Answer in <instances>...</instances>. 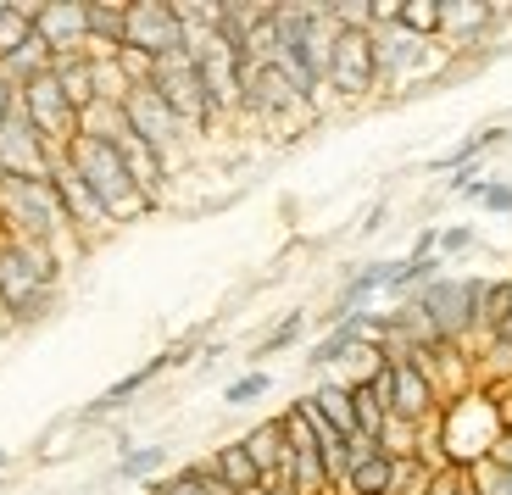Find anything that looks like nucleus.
Instances as JSON below:
<instances>
[{"label": "nucleus", "mask_w": 512, "mask_h": 495, "mask_svg": "<svg viewBox=\"0 0 512 495\" xmlns=\"http://www.w3.org/2000/svg\"><path fill=\"white\" fill-rule=\"evenodd\" d=\"M240 112L256 117V123H284V117H312L318 106L307 95H295V84L268 62V67H245L240 73Z\"/></svg>", "instance_id": "obj_8"}, {"label": "nucleus", "mask_w": 512, "mask_h": 495, "mask_svg": "<svg viewBox=\"0 0 512 495\" xmlns=\"http://www.w3.org/2000/svg\"><path fill=\"white\" fill-rule=\"evenodd\" d=\"M123 117H128V134L151 145V151L162 156L167 167H173V156H184V140H190V128H184L179 117H173V106H167L151 84H145V89H128Z\"/></svg>", "instance_id": "obj_7"}, {"label": "nucleus", "mask_w": 512, "mask_h": 495, "mask_svg": "<svg viewBox=\"0 0 512 495\" xmlns=\"http://www.w3.org/2000/svg\"><path fill=\"white\" fill-rule=\"evenodd\" d=\"M390 373H396V401H390V412L407 418V423H418V429H429V423L440 418V407H446V395H440L435 379H429V368H423L418 356H396Z\"/></svg>", "instance_id": "obj_14"}, {"label": "nucleus", "mask_w": 512, "mask_h": 495, "mask_svg": "<svg viewBox=\"0 0 512 495\" xmlns=\"http://www.w3.org/2000/svg\"><path fill=\"white\" fill-rule=\"evenodd\" d=\"M167 462V445H128L123 457H117V479H145L151 484Z\"/></svg>", "instance_id": "obj_28"}, {"label": "nucleus", "mask_w": 512, "mask_h": 495, "mask_svg": "<svg viewBox=\"0 0 512 495\" xmlns=\"http://www.w3.org/2000/svg\"><path fill=\"white\" fill-rule=\"evenodd\" d=\"M435 51V39H412L407 28H373V67H379V89H401L412 73H423V56Z\"/></svg>", "instance_id": "obj_15"}, {"label": "nucleus", "mask_w": 512, "mask_h": 495, "mask_svg": "<svg viewBox=\"0 0 512 495\" xmlns=\"http://www.w3.org/2000/svg\"><path fill=\"white\" fill-rule=\"evenodd\" d=\"M151 89L162 95L167 106H173V117H179L190 134H206V128L218 123V112H212V101H206V89H201V73H195L190 51H173L156 62L151 73Z\"/></svg>", "instance_id": "obj_5"}, {"label": "nucleus", "mask_w": 512, "mask_h": 495, "mask_svg": "<svg viewBox=\"0 0 512 495\" xmlns=\"http://www.w3.org/2000/svg\"><path fill=\"white\" fill-rule=\"evenodd\" d=\"M501 412H507V423H512V395H501Z\"/></svg>", "instance_id": "obj_41"}, {"label": "nucleus", "mask_w": 512, "mask_h": 495, "mask_svg": "<svg viewBox=\"0 0 512 495\" xmlns=\"http://www.w3.org/2000/svg\"><path fill=\"white\" fill-rule=\"evenodd\" d=\"M67 162H73V173L90 184V195L106 206V217H112V229L117 223H134V217L151 212V201H145L140 190H134V178H128L123 156H117V145L106 140H90V134H78L73 145H67Z\"/></svg>", "instance_id": "obj_4"}, {"label": "nucleus", "mask_w": 512, "mask_h": 495, "mask_svg": "<svg viewBox=\"0 0 512 495\" xmlns=\"http://www.w3.org/2000/svg\"><path fill=\"white\" fill-rule=\"evenodd\" d=\"M496 28V6L485 0H440V39L446 45H474Z\"/></svg>", "instance_id": "obj_17"}, {"label": "nucleus", "mask_w": 512, "mask_h": 495, "mask_svg": "<svg viewBox=\"0 0 512 495\" xmlns=\"http://www.w3.org/2000/svg\"><path fill=\"white\" fill-rule=\"evenodd\" d=\"M357 345H368V312H357V318H346V323H334V329L312 345L307 362H312V368H334V362H346Z\"/></svg>", "instance_id": "obj_22"}, {"label": "nucleus", "mask_w": 512, "mask_h": 495, "mask_svg": "<svg viewBox=\"0 0 512 495\" xmlns=\"http://www.w3.org/2000/svg\"><path fill=\"white\" fill-rule=\"evenodd\" d=\"M212 468L223 473V484H229L234 495L251 490V484L262 479V473H256V462L245 457V445H240V440H234V445H218V451H212Z\"/></svg>", "instance_id": "obj_26"}, {"label": "nucleus", "mask_w": 512, "mask_h": 495, "mask_svg": "<svg viewBox=\"0 0 512 495\" xmlns=\"http://www.w3.org/2000/svg\"><path fill=\"white\" fill-rule=\"evenodd\" d=\"M240 495H279V484H268V479H256L251 490H240Z\"/></svg>", "instance_id": "obj_39"}, {"label": "nucleus", "mask_w": 512, "mask_h": 495, "mask_svg": "<svg viewBox=\"0 0 512 495\" xmlns=\"http://www.w3.org/2000/svg\"><path fill=\"white\" fill-rule=\"evenodd\" d=\"M51 184H56V195H62V212H67V223H73V234L84 245L90 240H101L106 229H112V217H106V206L90 195V184L73 173V162L67 156H56V167H51Z\"/></svg>", "instance_id": "obj_16"}, {"label": "nucleus", "mask_w": 512, "mask_h": 495, "mask_svg": "<svg viewBox=\"0 0 512 495\" xmlns=\"http://www.w3.org/2000/svg\"><path fill=\"white\" fill-rule=\"evenodd\" d=\"M301 329H307V312H290V318H284L279 329L268 334V340L256 345V356H279V351H290V345L301 340Z\"/></svg>", "instance_id": "obj_31"}, {"label": "nucleus", "mask_w": 512, "mask_h": 495, "mask_svg": "<svg viewBox=\"0 0 512 495\" xmlns=\"http://www.w3.org/2000/svg\"><path fill=\"white\" fill-rule=\"evenodd\" d=\"M462 479H468L462 468H435V473H429V484H423V495H457Z\"/></svg>", "instance_id": "obj_34"}, {"label": "nucleus", "mask_w": 512, "mask_h": 495, "mask_svg": "<svg viewBox=\"0 0 512 495\" xmlns=\"http://www.w3.org/2000/svg\"><path fill=\"white\" fill-rule=\"evenodd\" d=\"M279 495H295V490H279Z\"/></svg>", "instance_id": "obj_44"}, {"label": "nucleus", "mask_w": 512, "mask_h": 495, "mask_svg": "<svg viewBox=\"0 0 512 495\" xmlns=\"http://www.w3.org/2000/svg\"><path fill=\"white\" fill-rule=\"evenodd\" d=\"M479 206H485V212H512V184L490 178V184H485V195H479Z\"/></svg>", "instance_id": "obj_35"}, {"label": "nucleus", "mask_w": 512, "mask_h": 495, "mask_svg": "<svg viewBox=\"0 0 512 495\" xmlns=\"http://www.w3.org/2000/svg\"><path fill=\"white\" fill-rule=\"evenodd\" d=\"M6 6H12V0H0V17H6Z\"/></svg>", "instance_id": "obj_43"}, {"label": "nucleus", "mask_w": 512, "mask_h": 495, "mask_svg": "<svg viewBox=\"0 0 512 495\" xmlns=\"http://www.w3.org/2000/svg\"><path fill=\"white\" fill-rule=\"evenodd\" d=\"M84 495H90V490H84Z\"/></svg>", "instance_id": "obj_45"}, {"label": "nucleus", "mask_w": 512, "mask_h": 495, "mask_svg": "<svg viewBox=\"0 0 512 495\" xmlns=\"http://www.w3.org/2000/svg\"><path fill=\"white\" fill-rule=\"evenodd\" d=\"M117 156H123L128 178H134V190H140L151 206L162 201V195H167V173H173V167H167L145 140H134V134H123V140H117Z\"/></svg>", "instance_id": "obj_18"}, {"label": "nucleus", "mask_w": 512, "mask_h": 495, "mask_svg": "<svg viewBox=\"0 0 512 495\" xmlns=\"http://www.w3.org/2000/svg\"><path fill=\"white\" fill-rule=\"evenodd\" d=\"M56 156L62 151L39 140V128L23 117V106L0 117V178H51Z\"/></svg>", "instance_id": "obj_11"}, {"label": "nucleus", "mask_w": 512, "mask_h": 495, "mask_svg": "<svg viewBox=\"0 0 512 495\" xmlns=\"http://www.w3.org/2000/svg\"><path fill=\"white\" fill-rule=\"evenodd\" d=\"M329 89L340 101H362L379 89V67H373V34H334L329 51Z\"/></svg>", "instance_id": "obj_12"}, {"label": "nucleus", "mask_w": 512, "mask_h": 495, "mask_svg": "<svg viewBox=\"0 0 512 495\" xmlns=\"http://www.w3.org/2000/svg\"><path fill=\"white\" fill-rule=\"evenodd\" d=\"M457 495H479V490H474V484H468V479H462V490H457Z\"/></svg>", "instance_id": "obj_42"}, {"label": "nucleus", "mask_w": 512, "mask_h": 495, "mask_svg": "<svg viewBox=\"0 0 512 495\" xmlns=\"http://www.w3.org/2000/svg\"><path fill=\"white\" fill-rule=\"evenodd\" d=\"M17 106H23V117L39 128V140L51 145V151H67V145L78 140V106L62 95V84H56L51 73L28 78V84L17 89Z\"/></svg>", "instance_id": "obj_6"}, {"label": "nucleus", "mask_w": 512, "mask_h": 495, "mask_svg": "<svg viewBox=\"0 0 512 495\" xmlns=\"http://www.w3.org/2000/svg\"><path fill=\"white\" fill-rule=\"evenodd\" d=\"M501 429H507V412H501L496 395L462 390L457 401H446V407H440V418L429 423V434H435L429 445H446V451H440V468L474 473L479 462H490ZM429 468H435V457H429Z\"/></svg>", "instance_id": "obj_1"}, {"label": "nucleus", "mask_w": 512, "mask_h": 495, "mask_svg": "<svg viewBox=\"0 0 512 495\" xmlns=\"http://www.w3.org/2000/svg\"><path fill=\"white\" fill-rule=\"evenodd\" d=\"M34 34L45 39V51L56 56H90V12L84 0H45L34 6Z\"/></svg>", "instance_id": "obj_13"}, {"label": "nucleus", "mask_w": 512, "mask_h": 495, "mask_svg": "<svg viewBox=\"0 0 512 495\" xmlns=\"http://www.w3.org/2000/svg\"><path fill=\"white\" fill-rule=\"evenodd\" d=\"M84 12H90V56H117L123 51L128 6H117V0H84Z\"/></svg>", "instance_id": "obj_21"}, {"label": "nucleus", "mask_w": 512, "mask_h": 495, "mask_svg": "<svg viewBox=\"0 0 512 495\" xmlns=\"http://www.w3.org/2000/svg\"><path fill=\"white\" fill-rule=\"evenodd\" d=\"M28 39H34V6H17V0H12L6 17H0V62H12Z\"/></svg>", "instance_id": "obj_27"}, {"label": "nucleus", "mask_w": 512, "mask_h": 495, "mask_svg": "<svg viewBox=\"0 0 512 495\" xmlns=\"http://www.w3.org/2000/svg\"><path fill=\"white\" fill-rule=\"evenodd\" d=\"M301 401H307L312 412H318L323 423H329L334 434H357V401H351V384H340V379H323L318 390L312 395H301Z\"/></svg>", "instance_id": "obj_19"}, {"label": "nucleus", "mask_w": 512, "mask_h": 495, "mask_svg": "<svg viewBox=\"0 0 512 495\" xmlns=\"http://www.w3.org/2000/svg\"><path fill=\"white\" fill-rule=\"evenodd\" d=\"M401 28L412 39H440V0H401Z\"/></svg>", "instance_id": "obj_29"}, {"label": "nucleus", "mask_w": 512, "mask_h": 495, "mask_svg": "<svg viewBox=\"0 0 512 495\" xmlns=\"http://www.w3.org/2000/svg\"><path fill=\"white\" fill-rule=\"evenodd\" d=\"M268 373L262 368H251V373H240V379L229 384V390H223V401H229V407H251V401H262V395H268Z\"/></svg>", "instance_id": "obj_30"}, {"label": "nucleus", "mask_w": 512, "mask_h": 495, "mask_svg": "<svg viewBox=\"0 0 512 495\" xmlns=\"http://www.w3.org/2000/svg\"><path fill=\"white\" fill-rule=\"evenodd\" d=\"M440 273H446L440 256H401L396 273H390V295H396V301H412V295H418L423 284H435Z\"/></svg>", "instance_id": "obj_24"}, {"label": "nucleus", "mask_w": 512, "mask_h": 495, "mask_svg": "<svg viewBox=\"0 0 512 495\" xmlns=\"http://www.w3.org/2000/svg\"><path fill=\"white\" fill-rule=\"evenodd\" d=\"M468 245H474V229H468V223H451V229H440V245H435V256L446 262V256L468 251Z\"/></svg>", "instance_id": "obj_33"}, {"label": "nucleus", "mask_w": 512, "mask_h": 495, "mask_svg": "<svg viewBox=\"0 0 512 495\" xmlns=\"http://www.w3.org/2000/svg\"><path fill=\"white\" fill-rule=\"evenodd\" d=\"M501 140H507V128H479V134H468L462 145H451V151L440 156L435 167H440V173H462V167H479V156L496 151Z\"/></svg>", "instance_id": "obj_25"}, {"label": "nucleus", "mask_w": 512, "mask_h": 495, "mask_svg": "<svg viewBox=\"0 0 512 495\" xmlns=\"http://www.w3.org/2000/svg\"><path fill=\"white\" fill-rule=\"evenodd\" d=\"M56 273H62V256L51 245L0 234V312L6 318L17 323L45 318L56 301Z\"/></svg>", "instance_id": "obj_3"}, {"label": "nucleus", "mask_w": 512, "mask_h": 495, "mask_svg": "<svg viewBox=\"0 0 512 495\" xmlns=\"http://www.w3.org/2000/svg\"><path fill=\"white\" fill-rule=\"evenodd\" d=\"M173 368V351H162V356H151V362H145V368H134V373H123V379L112 384V390L101 395V401H90V412H84V418H106V412H117V407H128V401H134V395L145 390V384L151 379H162V373Z\"/></svg>", "instance_id": "obj_20"}, {"label": "nucleus", "mask_w": 512, "mask_h": 495, "mask_svg": "<svg viewBox=\"0 0 512 495\" xmlns=\"http://www.w3.org/2000/svg\"><path fill=\"white\" fill-rule=\"evenodd\" d=\"M490 462H501V468H512V423L501 429V440H496V451H490Z\"/></svg>", "instance_id": "obj_37"}, {"label": "nucleus", "mask_w": 512, "mask_h": 495, "mask_svg": "<svg viewBox=\"0 0 512 495\" xmlns=\"http://www.w3.org/2000/svg\"><path fill=\"white\" fill-rule=\"evenodd\" d=\"M368 457H379V445H373L368 434H351V440H346V468H362Z\"/></svg>", "instance_id": "obj_36"}, {"label": "nucleus", "mask_w": 512, "mask_h": 495, "mask_svg": "<svg viewBox=\"0 0 512 495\" xmlns=\"http://www.w3.org/2000/svg\"><path fill=\"white\" fill-rule=\"evenodd\" d=\"M412 301L429 312V323H435L440 334H446L451 345H468L474 340V279H457V273H440L435 284H423Z\"/></svg>", "instance_id": "obj_9"}, {"label": "nucleus", "mask_w": 512, "mask_h": 495, "mask_svg": "<svg viewBox=\"0 0 512 495\" xmlns=\"http://www.w3.org/2000/svg\"><path fill=\"white\" fill-rule=\"evenodd\" d=\"M6 468H12V451H6V445H0V473H6Z\"/></svg>", "instance_id": "obj_40"}, {"label": "nucleus", "mask_w": 512, "mask_h": 495, "mask_svg": "<svg viewBox=\"0 0 512 495\" xmlns=\"http://www.w3.org/2000/svg\"><path fill=\"white\" fill-rule=\"evenodd\" d=\"M12 106H17V84H6V78H0V117L12 112Z\"/></svg>", "instance_id": "obj_38"}, {"label": "nucleus", "mask_w": 512, "mask_h": 495, "mask_svg": "<svg viewBox=\"0 0 512 495\" xmlns=\"http://www.w3.org/2000/svg\"><path fill=\"white\" fill-rule=\"evenodd\" d=\"M51 78L62 84V95L78 106V117L95 106V56H56L51 62Z\"/></svg>", "instance_id": "obj_23"}, {"label": "nucleus", "mask_w": 512, "mask_h": 495, "mask_svg": "<svg viewBox=\"0 0 512 495\" xmlns=\"http://www.w3.org/2000/svg\"><path fill=\"white\" fill-rule=\"evenodd\" d=\"M123 45H128V51H140V56H151V62H162V56L184 51L179 6H167V0H128Z\"/></svg>", "instance_id": "obj_10"}, {"label": "nucleus", "mask_w": 512, "mask_h": 495, "mask_svg": "<svg viewBox=\"0 0 512 495\" xmlns=\"http://www.w3.org/2000/svg\"><path fill=\"white\" fill-rule=\"evenodd\" d=\"M0 234L39 240V245H51L56 256L84 251V240L67 223L62 195H56L51 178H0Z\"/></svg>", "instance_id": "obj_2"}, {"label": "nucleus", "mask_w": 512, "mask_h": 495, "mask_svg": "<svg viewBox=\"0 0 512 495\" xmlns=\"http://www.w3.org/2000/svg\"><path fill=\"white\" fill-rule=\"evenodd\" d=\"M468 484H474L479 495H512V468H501V462H479V468L468 473Z\"/></svg>", "instance_id": "obj_32"}]
</instances>
